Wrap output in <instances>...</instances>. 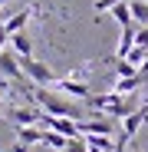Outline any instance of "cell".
Returning <instances> with one entry per match:
<instances>
[{"instance_id":"22","label":"cell","mask_w":148,"mask_h":152,"mask_svg":"<svg viewBox=\"0 0 148 152\" xmlns=\"http://www.w3.org/2000/svg\"><path fill=\"white\" fill-rule=\"evenodd\" d=\"M10 152H30V145H23V142H17V145H13Z\"/></svg>"},{"instance_id":"3","label":"cell","mask_w":148,"mask_h":152,"mask_svg":"<svg viewBox=\"0 0 148 152\" xmlns=\"http://www.w3.org/2000/svg\"><path fill=\"white\" fill-rule=\"evenodd\" d=\"M20 69H23V76H27L30 83H36V86H53V80H56V73L49 69L46 63L33 60V56H20Z\"/></svg>"},{"instance_id":"19","label":"cell","mask_w":148,"mask_h":152,"mask_svg":"<svg viewBox=\"0 0 148 152\" xmlns=\"http://www.w3.org/2000/svg\"><path fill=\"white\" fill-rule=\"evenodd\" d=\"M63 152H89V145H86V139H82V136H79V139H69V142H66V149H63Z\"/></svg>"},{"instance_id":"2","label":"cell","mask_w":148,"mask_h":152,"mask_svg":"<svg viewBox=\"0 0 148 152\" xmlns=\"http://www.w3.org/2000/svg\"><path fill=\"white\" fill-rule=\"evenodd\" d=\"M86 103L92 106V109H102L109 119H122V116H129L132 109H138L135 106V99H132V93L129 96H122V93H105V96H89Z\"/></svg>"},{"instance_id":"10","label":"cell","mask_w":148,"mask_h":152,"mask_svg":"<svg viewBox=\"0 0 148 152\" xmlns=\"http://www.w3.org/2000/svg\"><path fill=\"white\" fill-rule=\"evenodd\" d=\"M135 46V23L122 27V40H118V50H115V60H125V53Z\"/></svg>"},{"instance_id":"18","label":"cell","mask_w":148,"mask_h":152,"mask_svg":"<svg viewBox=\"0 0 148 152\" xmlns=\"http://www.w3.org/2000/svg\"><path fill=\"white\" fill-rule=\"evenodd\" d=\"M115 73H118V80H122V76H135L138 69H135L129 60H118V63H115Z\"/></svg>"},{"instance_id":"5","label":"cell","mask_w":148,"mask_h":152,"mask_svg":"<svg viewBox=\"0 0 148 152\" xmlns=\"http://www.w3.org/2000/svg\"><path fill=\"white\" fill-rule=\"evenodd\" d=\"M112 119H79V136H109Z\"/></svg>"},{"instance_id":"13","label":"cell","mask_w":148,"mask_h":152,"mask_svg":"<svg viewBox=\"0 0 148 152\" xmlns=\"http://www.w3.org/2000/svg\"><path fill=\"white\" fill-rule=\"evenodd\" d=\"M129 13H132V20L135 23H148V0H129Z\"/></svg>"},{"instance_id":"11","label":"cell","mask_w":148,"mask_h":152,"mask_svg":"<svg viewBox=\"0 0 148 152\" xmlns=\"http://www.w3.org/2000/svg\"><path fill=\"white\" fill-rule=\"evenodd\" d=\"M17 139L23 145H36V142H43V129L40 126H17Z\"/></svg>"},{"instance_id":"6","label":"cell","mask_w":148,"mask_h":152,"mask_svg":"<svg viewBox=\"0 0 148 152\" xmlns=\"http://www.w3.org/2000/svg\"><path fill=\"white\" fill-rule=\"evenodd\" d=\"M53 86H56L59 93L76 96V99H89V96H92V93H89V86H86V83H79V80H53Z\"/></svg>"},{"instance_id":"1","label":"cell","mask_w":148,"mask_h":152,"mask_svg":"<svg viewBox=\"0 0 148 152\" xmlns=\"http://www.w3.org/2000/svg\"><path fill=\"white\" fill-rule=\"evenodd\" d=\"M33 99L43 106V113H49V116H66V119H76V122L82 119V109L76 103H69V99L49 93V86H36L33 89Z\"/></svg>"},{"instance_id":"4","label":"cell","mask_w":148,"mask_h":152,"mask_svg":"<svg viewBox=\"0 0 148 152\" xmlns=\"http://www.w3.org/2000/svg\"><path fill=\"white\" fill-rule=\"evenodd\" d=\"M0 73H4V76H10L13 83L27 86V76H23V69H20V56L7 53V50H0Z\"/></svg>"},{"instance_id":"14","label":"cell","mask_w":148,"mask_h":152,"mask_svg":"<svg viewBox=\"0 0 148 152\" xmlns=\"http://www.w3.org/2000/svg\"><path fill=\"white\" fill-rule=\"evenodd\" d=\"M66 136H59V132H53V129H43V145H49V149H56V152H63L66 149Z\"/></svg>"},{"instance_id":"25","label":"cell","mask_w":148,"mask_h":152,"mask_svg":"<svg viewBox=\"0 0 148 152\" xmlns=\"http://www.w3.org/2000/svg\"><path fill=\"white\" fill-rule=\"evenodd\" d=\"M0 4H7V0H0Z\"/></svg>"},{"instance_id":"17","label":"cell","mask_w":148,"mask_h":152,"mask_svg":"<svg viewBox=\"0 0 148 152\" xmlns=\"http://www.w3.org/2000/svg\"><path fill=\"white\" fill-rule=\"evenodd\" d=\"M145 56H148V50H142V46H132L129 53H125V60H129V63H132L135 69L142 66V60H145Z\"/></svg>"},{"instance_id":"12","label":"cell","mask_w":148,"mask_h":152,"mask_svg":"<svg viewBox=\"0 0 148 152\" xmlns=\"http://www.w3.org/2000/svg\"><path fill=\"white\" fill-rule=\"evenodd\" d=\"M142 86V76L135 73V76H122V80H115V89L112 93H122V96H129V93H135Z\"/></svg>"},{"instance_id":"8","label":"cell","mask_w":148,"mask_h":152,"mask_svg":"<svg viewBox=\"0 0 148 152\" xmlns=\"http://www.w3.org/2000/svg\"><path fill=\"white\" fill-rule=\"evenodd\" d=\"M40 113L43 109H23V106H17V109H10V122H17V126H40Z\"/></svg>"},{"instance_id":"15","label":"cell","mask_w":148,"mask_h":152,"mask_svg":"<svg viewBox=\"0 0 148 152\" xmlns=\"http://www.w3.org/2000/svg\"><path fill=\"white\" fill-rule=\"evenodd\" d=\"M109 10H112V17L118 20V27H129V23H135L132 13H129V4H112Z\"/></svg>"},{"instance_id":"7","label":"cell","mask_w":148,"mask_h":152,"mask_svg":"<svg viewBox=\"0 0 148 152\" xmlns=\"http://www.w3.org/2000/svg\"><path fill=\"white\" fill-rule=\"evenodd\" d=\"M33 13H36V10H33V7H27V10H20V13L7 17V20H4V30H7V37H10V33H20V30L30 23V17H33Z\"/></svg>"},{"instance_id":"16","label":"cell","mask_w":148,"mask_h":152,"mask_svg":"<svg viewBox=\"0 0 148 152\" xmlns=\"http://www.w3.org/2000/svg\"><path fill=\"white\" fill-rule=\"evenodd\" d=\"M82 139H86V145H92V149L115 152V145H112V139H109V136H82Z\"/></svg>"},{"instance_id":"21","label":"cell","mask_w":148,"mask_h":152,"mask_svg":"<svg viewBox=\"0 0 148 152\" xmlns=\"http://www.w3.org/2000/svg\"><path fill=\"white\" fill-rule=\"evenodd\" d=\"M7 40H10V37H7V30H4V27H0V50H4V46H7Z\"/></svg>"},{"instance_id":"9","label":"cell","mask_w":148,"mask_h":152,"mask_svg":"<svg viewBox=\"0 0 148 152\" xmlns=\"http://www.w3.org/2000/svg\"><path fill=\"white\" fill-rule=\"evenodd\" d=\"M10 46H13V53L17 56H33V40L27 37V33H10Z\"/></svg>"},{"instance_id":"24","label":"cell","mask_w":148,"mask_h":152,"mask_svg":"<svg viewBox=\"0 0 148 152\" xmlns=\"http://www.w3.org/2000/svg\"><path fill=\"white\" fill-rule=\"evenodd\" d=\"M0 122H4V113H0Z\"/></svg>"},{"instance_id":"23","label":"cell","mask_w":148,"mask_h":152,"mask_svg":"<svg viewBox=\"0 0 148 152\" xmlns=\"http://www.w3.org/2000/svg\"><path fill=\"white\" fill-rule=\"evenodd\" d=\"M0 27H4V17H0Z\"/></svg>"},{"instance_id":"20","label":"cell","mask_w":148,"mask_h":152,"mask_svg":"<svg viewBox=\"0 0 148 152\" xmlns=\"http://www.w3.org/2000/svg\"><path fill=\"white\" fill-rule=\"evenodd\" d=\"M135 46H142V50H148V23L142 30H135Z\"/></svg>"}]
</instances>
